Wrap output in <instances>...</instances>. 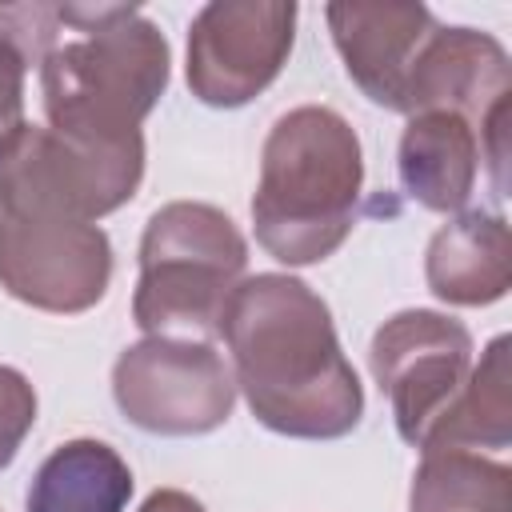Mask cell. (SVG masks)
Masks as SVG:
<instances>
[{"label": "cell", "mask_w": 512, "mask_h": 512, "mask_svg": "<svg viewBox=\"0 0 512 512\" xmlns=\"http://www.w3.org/2000/svg\"><path fill=\"white\" fill-rule=\"evenodd\" d=\"M220 336L252 416L296 440L348 436L364 416L356 368L340 352L328 304L296 276L260 272L232 292Z\"/></svg>", "instance_id": "obj_1"}, {"label": "cell", "mask_w": 512, "mask_h": 512, "mask_svg": "<svg viewBox=\"0 0 512 512\" xmlns=\"http://www.w3.org/2000/svg\"><path fill=\"white\" fill-rule=\"evenodd\" d=\"M60 24L76 28L40 60L48 132L84 148L144 144L140 124L168 88V40L124 4H64Z\"/></svg>", "instance_id": "obj_2"}, {"label": "cell", "mask_w": 512, "mask_h": 512, "mask_svg": "<svg viewBox=\"0 0 512 512\" xmlns=\"http://www.w3.org/2000/svg\"><path fill=\"white\" fill-rule=\"evenodd\" d=\"M364 156L352 124L320 104L284 112L260 152L256 240L280 264L328 260L352 232Z\"/></svg>", "instance_id": "obj_3"}, {"label": "cell", "mask_w": 512, "mask_h": 512, "mask_svg": "<svg viewBox=\"0 0 512 512\" xmlns=\"http://www.w3.org/2000/svg\"><path fill=\"white\" fill-rule=\"evenodd\" d=\"M248 244L212 204L172 200L152 212L140 240L132 316L148 336L208 340L244 280Z\"/></svg>", "instance_id": "obj_4"}, {"label": "cell", "mask_w": 512, "mask_h": 512, "mask_svg": "<svg viewBox=\"0 0 512 512\" xmlns=\"http://www.w3.org/2000/svg\"><path fill=\"white\" fill-rule=\"evenodd\" d=\"M112 280L104 228L44 204L0 200V288L40 312H88Z\"/></svg>", "instance_id": "obj_5"}, {"label": "cell", "mask_w": 512, "mask_h": 512, "mask_svg": "<svg viewBox=\"0 0 512 512\" xmlns=\"http://www.w3.org/2000/svg\"><path fill=\"white\" fill-rule=\"evenodd\" d=\"M112 396L128 424L156 436H204L232 416L236 380L208 340L144 336L112 368Z\"/></svg>", "instance_id": "obj_6"}, {"label": "cell", "mask_w": 512, "mask_h": 512, "mask_svg": "<svg viewBox=\"0 0 512 512\" xmlns=\"http://www.w3.org/2000/svg\"><path fill=\"white\" fill-rule=\"evenodd\" d=\"M368 364L392 404L396 432L412 448H424L472 372V336L444 312L408 308L376 328Z\"/></svg>", "instance_id": "obj_7"}, {"label": "cell", "mask_w": 512, "mask_h": 512, "mask_svg": "<svg viewBox=\"0 0 512 512\" xmlns=\"http://www.w3.org/2000/svg\"><path fill=\"white\" fill-rule=\"evenodd\" d=\"M140 176L144 144L84 148L32 124H24L20 136L0 152V200L44 204L88 224L128 204Z\"/></svg>", "instance_id": "obj_8"}, {"label": "cell", "mask_w": 512, "mask_h": 512, "mask_svg": "<svg viewBox=\"0 0 512 512\" xmlns=\"http://www.w3.org/2000/svg\"><path fill=\"white\" fill-rule=\"evenodd\" d=\"M296 36V4L212 0L188 28V88L208 108H240L284 68Z\"/></svg>", "instance_id": "obj_9"}, {"label": "cell", "mask_w": 512, "mask_h": 512, "mask_svg": "<svg viewBox=\"0 0 512 512\" xmlns=\"http://www.w3.org/2000/svg\"><path fill=\"white\" fill-rule=\"evenodd\" d=\"M428 108L464 116L480 136L488 116L508 108V52L500 40L476 28L436 24L404 84V112Z\"/></svg>", "instance_id": "obj_10"}, {"label": "cell", "mask_w": 512, "mask_h": 512, "mask_svg": "<svg viewBox=\"0 0 512 512\" xmlns=\"http://www.w3.org/2000/svg\"><path fill=\"white\" fill-rule=\"evenodd\" d=\"M332 44L352 84L380 108L404 112L408 72L436 20L424 4H328Z\"/></svg>", "instance_id": "obj_11"}, {"label": "cell", "mask_w": 512, "mask_h": 512, "mask_svg": "<svg viewBox=\"0 0 512 512\" xmlns=\"http://www.w3.org/2000/svg\"><path fill=\"white\" fill-rule=\"evenodd\" d=\"M404 192L428 212H460L480 168V136L456 112H412L396 152Z\"/></svg>", "instance_id": "obj_12"}, {"label": "cell", "mask_w": 512, "mask_h": 512, "mask_svg": "<svg viewBox=\"0 0 512 512\" xmlns=\"http://www.w3.org/2000/svg\"><path fill=\"white\" fill-rule=\"evenodd\" d=\"M428 288L448 304H492L512 284V240L496 212H464L448 220L424 256Z\"/></svg>", "instance_id": "obj_13"}, {"label": "cell", "mask_w": 512, "mask_h": 512, "mask_svg": "<svg viewBox=\"0 0 512 512\" xmlns=\"http://www.w3.org/2000/svg\"><path fill=\"white\" fill-rule=\"evenodd\" d=\"M132 472L104 440H68L44 456L28 484V512H124Z\"/></svg>", "instance_id": "obj_14"}, {"label": "cell", "mask_w": 512, "mask_h": 512, "mask_svg": "<svg viewBox=\"0 0 512 512\" xmlns=\"http://www.w3.org/2000/svg\"><path fill=\"white\" fill-rule=\"evenodd\" d=\"M512 440V396H508V336H496L480 364L468 372L464 388L448 404V412L428 432L424 448H496L504 452Z\"/></svg>", "instance_id": "obj_15"}, {"label": "cell", "mask_w": 512, "mask_h": 512, "mask_svg": "<svg viewBox=\"0 0 512 512\" xmlns=\"http://www.w3.org/2000/svg\"><path fill=\"white\" fill-rule=\"evenodd\" d=\"M412 512H512V472L468 448H428L412 476Z\"/></svg>", "instance_id": "obj_16"}, {"label": "cell", "mask_w": 512, "mask_h": 512, "mask_svg": "<svg viewBox=\"0 0 512 512\" xmlns=\"http://www.w3.org/2000/svg\"><path fill=\"white\" fill-rule=\"evenodd\" d=\"M60 8L56 4H0V36L20 48L24 60H44L56 48Z\"/></svg>", "instance_id": "obj_17"}, {"label": "cell", "mask_w": 512, "mask_h": 512, "mask_svg": "<svg viewBox=\"0 0 512 512\" xmlns=\"http://www.w3.org/2000/svg\"><path fill=\"white\" fill-rule=\"evenodd\" d=\"M36 424V392L24 380V372L0 364V468L12 464L24 436Z\"/></svg>", "instance_id": "obj_18"}, {"label": "cell", "mask_w": 512, "mask_h": 512, "mask_svg": "<svg viewBox=\"0 0 512 512\" xmlns=\"http://www.w3.org/2000/svg\"><path fill=\"white\" fill-rule=\"evenodd\" d=\"M24 72L28 60L20 56V48L0 36V152L24 128Z\"/></svg>", "instance_id": "obj_19"}, {"label": "cell", "mask_w": 512, "mask_h": 512, "mask_svg": "<svg viewBox=\"0 0 512 512\" xmlns=\"http://www.w3.org/2000/svg\"><path fill=\"white\" fill-rule=\"evenodd\" d=\"M140 512H208L196 496H188V492H180V488H156L144 504H140Z\"/></svg>", "instance_id": "obj_20"}]
</instances>
